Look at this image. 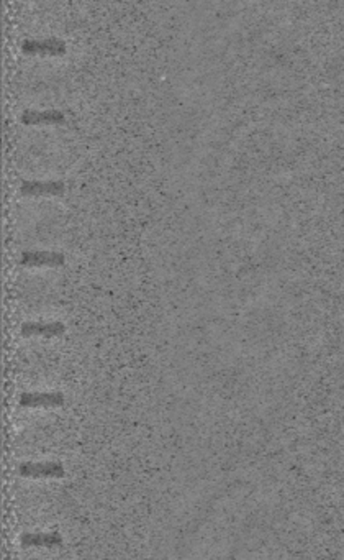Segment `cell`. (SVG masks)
<instances>
[{
	"label": "cell",
	"mask_w": 344,
	"mask_h": 560,
	"mask_svg": "<svg viewBox=\"0 0 344 560\" xmlns=\"http://www.w3.org/2000/svg\"><path fill=\"white\" fill-rule=\"evenodd\" d=\"M25 55L35 56H62L66 55L67 46L60 38H48V40H28L22 45Z\"/></svg>",
	"instance_id": "obj_1"
},
{
	"label": "cell",
	"mask_w": 344,
	"mask_h": 560,
	"mask_svg": "<svg viewBox=\"0 0 344 560\" xmlns=\"http://www.w3.org/2000/svg\"><path fill=\"white\" fill-rule=\"evenodd\" d=\"M18 473L25 478H62L66 475L64 467L61 463H23Z\"/></svg>",
	"instance_id": "obj_2"
},
{
	"label": "cell",
	"mask_w": 344,
	"mask_h": 560,
	"mask_svg": "<svg viewBox=\"0 0 344 560\" xmlns=\"http://www.w3.org/2000/svg\"><path fill=\"white\" fill-rule=\"evenodd\" d=\"M20 192L32 197L62 196L66 192V185L62 181H25L20 186Z\"/></svg>",
	"instance_id": "obj_3"
},
{
	"label": "cell",
	"mask_w": 344,
	"mask_h": 560,
	"mask_svg": "<svg viewBox=\"0 0 344 560\" xmlns=\"http://www.w3.org/2000/svg\"><path fill=\"white\" fill-rule=\"evenodd\" d=\"M64 403L62 393H23L20 396L23 408H60Z\"/></svg>",
	"instance_id": "obj_4"
},
{
	"label": "cell",
	"mask_w": 344,
	"mask_h": 560,
	"mask_svg": "<svg viewBox=\"0 0 344 560\" xmlns=\"http://www.w3.org/2000/svg\"><path fill=\"white\" fill-rule=\"evenodd\" d=\"M23 337H45V339H53V337H61L66 332V326L62 322H27L22 326Z\"/></svg>",
	"instance_id": "obj_5"
},
{
	"label": "cell",
	"mask_w": 344,
	"mask_h": 560,
	"mask_svg": "<svg viewBox=\"0 0 344 560\" xmlns=\"http://www.w3.org/2000/svg\"><path fill=\"white\" fill-rule=\"evenodd\" d=\"M20 263L23 267H62L66 258L62 253L56 252H25L22 255Z\"/></svg>",
	"instance_id": "obj_6"
},
{
	"label": "cell",
	"mask_w": 344,
	"mask_h": 560,
	"mask_svg": "<svg viewBox=\"0 0 344 560\" xmlns=\"http://www.w3.org/2000/svg\"><path fill=\"white\" fill-rule=\"evenodd\" d=\"M20 120L25 125H61L66 117L60 110H25Z\"/></svg>",
	"instance_id": "obj_7"
},
{
	"label": "cell",
	"mask_w": 344,
	"mask_h": 560,
	"mask_svg": "<svg viewBox=\"0 0 344 560\" xmlns=\"http://www.w3.org/2000/svg\"><path fill=\"white\" fill-rule=\"evenodd\" d=\"M22 547H61L62 538L60 533H35V534H23L20 539Z\"/></svg>",
	"instance_id": "obj_8"
}]
</instances>
